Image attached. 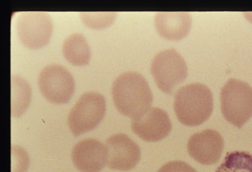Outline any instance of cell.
<instances>
[{
    "mask_svg": "<svg viewBox=\"0 0 252 172\" xmlns=\"http://www.w3.org/2000/svg\"><path fill=\"white\" fill-rule=\"evenodd\" d=\"M112 95L120 113L132 120L145 114L153 101L146 79L136 72H125L118 76L114 81Z\"/></svg>",
    "mask_w": 252,
    "mask_h": 172,
    "instance_id": "1",
    "label": "cell"
},
{
    "mask_svg": "<svg viewBox=\"0 0 252 172\" xmlns=\"http://www.w3.org/2000/svg\"><path fill=\"white\" fill-rule=\"evenodd\" d=\"M214 109L211 89L199 83L187 84L175 97L174 109L178 119L187 126H197L205 122Z\"/></svg>",
    "mask_w": 252,
    "mask_h": 172,
    "instance_id": "2",
    "label": "cell"
},
{
    "mask_svg": "<svg viewBox=\"0 0 252 172\" xmlns=\"http://www.w3.org/2000/svg\"><path fill=\"white\" fill-rule=\"evenodd\" d=\"M220 108L228 122L242 128L252 117V87L245 81L229 79L221 90Z\"/></svg>",
    "mask_w": 252,
    "mask_h": 172,
    "instance_id": "3",
    "label": "cell"
},
{
    "mask_svg": "<svg viewBox=\"0 0 252 172\" xmlns=\"http://www.w3.org/2000/svg\"><path fill=\"white\" fill-rule=\"evenodd\" d=\"M106 101L99 93L83 94L72 107L68 117L69 128L77 137L97 128L105 116Z\"/></svg>",
    "mask_w": 252,
    "mask_h": 172,
    "instance_id": "4",
    "label": "cell"
},
{
    "mask_svg": "<svg viewBox=\"0 0 252 172\" xmlns=\"http://www.w3.org/2000/svg\"><path fill=\"white\" fill-rule=\"evenodd\" d=\"M151 72L162 92L172 94L188 75L186 61L177 50L169 49L159 52L151 63Z\"/></svg>",
    "mask_w": 252,
    "mask_h": 172,
    "instance_id": "5",
    "label": "cell"
},
{
    "mask_svg": "<svg viewBox=\"0 0 252 172\" xmlns=\"http://www.w3.org/2000/svg\"><path fill=\"white\" fill-rule=\"evenodd\" d=\"M38 85L43 97L56 104L68 103L75 90L73 76L59 64H50L42 69L38 77Z\"/></svg>",
    "mask_w": 252,
    "mask_h": 172,
    "instance_id": "6",
    "label": "cell"
},
{
    "mask_svg": "<svg viewBox=\"0 0 252 172\" xmlns=\"http://www.w3.org/2000/svg\"><path fill=\"white\" fill-rule=\"evenodd\" d=\"M52 30V19L46 12H23L17 19L19 39L29 49H40L46 46L51 37Z\"/></svg>",
    "mask_w": 252,
    "mask_h": 172,
    "instance_id": "7",
    "label": "cell"
},
{
    "mask_svg": "<svg viewBox=\"0 0 252 172\" xmlns=\"http://www.w3.org/2000/svg\"><path fill=\"white\" fill-rule=\"evenodd\" d=\"M108 167L113 170L128 171L141 159V149L136 143L123 134L112 135L106 142Z\"/></svg>",
    "mask_w": 252,
    "mask_h": 172,
    "instance_id": "8",
    "label": "cell"
},
{
    "mask_svg": "<svg viewBox=\"0 0 252 172\" xmlns=\"http://www.w3.org/2000/svg\"><path fill=\"white\" fill-rule=\"evenodd\" d=\"M131 128L142 140L156 142L169 135L172 125L169 115L164 109L153 107L141 117L133 119Z\"/></svg>",
    "mask_w": 252,
    "mask_h": 172,
    "instance_id": "9",
    "label": "cell"
},
{
    "mask_svg": "<svg viewBox=\"0 0 252 172\" xmlns=\"http://www.w3.org/2000/svg\"><path fill=\"white\" fill-rule=\"evenodd\" d=\"M223 139L219 132L207 129L190 137L187 149L190 156L203 165L215 164L222 156Z\"/></svg>",
    "mask_w": 252,
    "mask_h": 172,
    "instance_id": "10",
    "label": "cell"
},
{
    "mask_svg": "<svg viewBox=\"0 0 252 172\" xmlns=\"http://www.w3.org/2000/svg\"><path fill=\"white\" fill-rule=\"evenodd\" d=\"M72 160L81 172H99L107 163L106 145L93 138L80 140L72 151Z\"/></svg>",
    "mask_w": 252,
    "mask_h": 172,
    "instance_id": "11",
    "label": "cell"
},
{
    "mask_svg": "<svg viewBox=\"0 0 252 172\" xmlns=\"http://www.w3.org/2000/svg\"><path fill=\"white\" fill-rule=\"evenodd\" d=\"M155 24L157 32L170 40H180L191 30L192 18L189 12H164L156 13Z\"/></svg>",
    "mask_w": 252,
    "mask_h": 172,
    "instance_id": "12",
    "label": "cell"
},
{
    "mask_svg": "<svg viewBox=\"0 0 252 172\" xmlns=\"http://www.w3.org/2000/svg\"><path fill=\"white\" fill-rule=\"evenodd\" d=\"M64 58L75 66H83L89 64L91 50L82 34L74 33L69 35L63 45Z\"/></svg>",
    "mask_w": 252,
    "mask_h": 172,
    "instance_id": "13",
    "label": "cell"
},
{
    "mask_svg": "<svg viewBox=\"0 0 252 172\" xmlns=\"http://www.w3.org/2000/svg\"><path fill=\"white\" fill-rule=\"evenodd\" d=\"M32 89L29 84L20 76L11 77V113L18 117L26 111L31 102Z\"/></svg>",
    "mask_w": 252,
    "mask_h": 172,
    "instance_id": "14",
    "label": "cell"
},
{
    "mask_svg": "<svg viewBox=\"0 0 252 172\" xmlns=\"http://www.w3.org/2000/svg\"><path fill=\"white\" fill-rule=\"evenodd\" d=\"M216 172H252V154L238 151L228 153Z\"/></svg>",
    "mask_w": 252,
    "mask_h": 172,
    "instance_id": "15",
    "label": "cell"
},
{
    "mask_svg": "<svg viewBox=\"0 0 252 172\" xmlns=\"http://www.w3.org/2000/svg\"><path fill=\"white\" fill-rule=\"evenodd\" d=\"M83 24L94 30H101L110 27L114 23L117 15V12H80Z\"/></svg>",
    "mask_w": 252,
    "mask_h": 172,
    "instance_id": "16",
    "label": "cell"
},
{
    "mask_svg": "<svg viewBox=\"0 0 252 172\" xmlns=\"http://www.w3.org/2000/svg\"><path fill=\"white\" fill-rule=\"evenodd\" d=\"M158 172H197L191 166L182 161H173L167 163Z\"/></svg>",
    "mask_w": 252,
    "mask_h": 172,
    "instance_id": "17",
    "label": "cell"
}]
</instances>
